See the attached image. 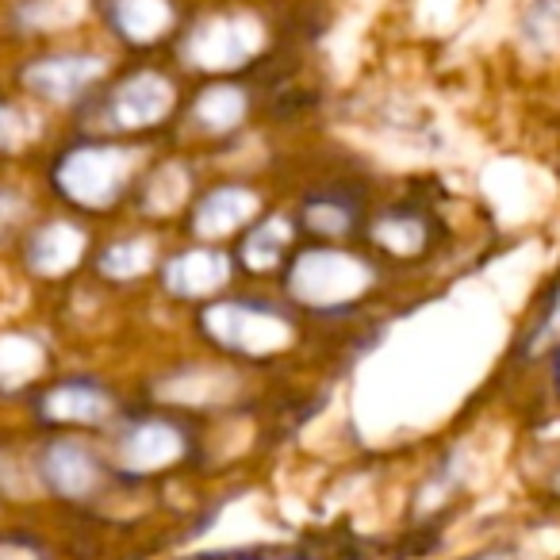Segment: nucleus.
Segmentation results:
<instances>
[{
  "mask_svg": "<svg viewBox=\"0 0 560 560\" xmlns=\"http://www.w3.org/2000/svg\"><path fill=\"white\" fill-rule=\"evenodd\" d=\"M135 173V154L124 147H73L55 165V185L73 203L89 211H104L124 196Z\"/></svg>",
  "mask_w": 560,
  "mask_h": 560,
  "instance_id": "obj_1",
  "label": "nucleus"
},
{
  "mask_svg": "<svg viewBox=\"0 0 560 560\" xmlns=\"http://www.w3.org/2000/svg\"><path fill=\"white\" fill-rule=\"evenodd\" d=\"M369 265L346 249H307L292 269L289 289L307 307H346L369 289Z\"/></svg>",
  "mask_w": 560,
  "mask_h": 560,
  "instance_id": "obj_2",
  "label": "nucleus"
},
{
  "mask_svg": "<svg viewBox=\"0 0 560 560\" xmlns=\"http://www.w3.org/2000/svg\"><path fill=\"white\" fill-rule=\"evenodd\" d=\"M203 330L208 338H215L219 346L234 353H272L284 350L292 342L289 319L272 307L257 304V300H231V304H211L203 312Z\"/></svg>",
  "mask_w": 560,
  "mask_h": 560,
  "instance_id": "obj_3",
  "label": "nucleus"
},
{
  "mask_svg": "<svg viewBox=\"0 0 560 560\" xmlns=\"http://www.w3.org/2000/svg\"><path fill=\"white\" fill-rule=\"evenodd\" d=\"M265 35L254 16H211L192 27L185 39V55L200 70H234L261 50Z\"/></svg>",
  "mask_w": 560,
  "mask_h": 560,
  "instance_id": "obj_4",
  "label": "nucleus"
},
{
  "mask_svg": "<svg viewBox=\"0 0 560 560\" xmlns=\"http://www.w3.org/2000/svg\"><path fill=\"white\" fill-rule=\"evenodd\" d=\"M180 453H185V434H180L173 422H162V419L135 422V427H127L116 442V460L131 476L162 472V468H170Z\"/></svg>",
  "mask_w": 560,
  "mask_h": 560,
  "instance_id": "obj_5",
  "label": "nucleus"
},
{
  "mask_svg": "<svg viewBox=\"0 0 560 560\" xmlns=\"http://www.w3.org/2000/svg\"><path fill=\"white\" fill-rule=\"evenodd\" d=\"M173 108V85L162 73H135L112 93L108 119L119 131H139V127H154L170 116Z\"/></svg>",
  "mask_w": 560,
  "mask_h": 560,
  "instance_id": "obj_6",
  "label": "nucleus"
},
{
  "mask_svg": "<svg viewBox=\"0 0 560 560\" xmlns=\"http://www.w3.org/2000/svg\"><path fill=\"white\" fill-rule=\"evenodd\" d=\"M43 480L62 499H89L101 488L104 472H101V460H96V453L89 450V445L66 438V442L47 445V453H43Z\"/></svg>",
  "mask_w": 560,
  "mask_h": 560,
  "instance_id": "obj_7",
  "label": "nucleus"
},
{
  "mask_svg": "<svg viewBox=\"0 0 560 560\" xmlns=\"http://www.w3.org/2000/svg\"><path fill=\"white\" fill-rule=\"evenodd\" d=\"M101 73H104V58H96V55H55V58H43V62L27 66L24 81L39 96L73 101V96L85 93L93 81H101Z\"/></svg>",
  "mask_w": 560,
  "mask_h": 560,
  "instance_id": "obj_8",
  "label": "nucleus"
},
{
  "mask_svg": "<svg viewBox=\"0 0 560 560\" xmlns=\"http://www.w3.org/2000/svg\"><path fill=\"white\" fill-rule=\"evenodd\" d=\"M226 277H231V265L219 249L196 246L177 254L170 265H165V289L180 300H203L215 289H223Z\"/></svg>",
  "mask_w": 560,
  "mask_h": 560,
  "instance_id": "obj_9",
  "label": "nucleus"
},
{
  "mask_svg": "<svg viewBox=\"0 0 560 560\" xmlns=\"http://www.w3.org/2000/svg\"><path fill=\"white\" fill-rule=\"evenodd\" d=\"M257 211V196L242 185H223V188H211L208 196L200 200L196 208V234L203 238H223V234H234L242 223H249Z\"/></svg>",
  "mask_w": 560,
  "mask_h": 560,
  "instance_id": "obj_10",
  "label": "nucleus"
},
{
  "mask_svg": "<svg viewBox=\"0 0 560 560\" xmlns=\"http://www.w3.org/2000/svg\"><path fill=\"white\" fill-rule=\"evenodd\" d=\"M43 415L55 422H104L112 415V399L96 384L70 381L43 396Z\"/></svg>",
  "mask_w": 560,
  "mask_h": 560,
  "instance_id": "obj_11",
  "label": "nucleus"
},
{
  "mask_svg": "<svg viewBox=\"0 0 560 560\" xmlns=\"http://www.w3.org/2000/svg\"><path fill=\"white\" fill-rule=\"evenodd\" d=\"M81 254H85V234L73 223L43 226L32 238V246H27V261H32L43 277H62V272H70L73 265L81 261Z\"/></svg>",
  "mask_w": 560,
  "mask_h": 560,
  "instance_id": "obj_12",
  "label": "nucleus"
},
{
  "mask_svg": "<svg viewBox=\"0 0 560 560\" xmlns=\"http://www.w3.org/2000/svg\"><path fill=\"white\" fill-rule=\"evenodd\" d=\"M173 4L170 0H112V27L127 43H154L170 32Z\"/></svg>",
  "mask_w": 560,
  "mask_h": 560,
  "instance_id": "obj_13",
  "label": "nucleus"
},
{
  "mask_svg": "<svg viewBox=\"0 0 560 560\" xmlns=\"http://www.w3.org/2000/svg\"><path fill=\"white\" fill-rule=\"evenodd\" d=\"M192 116L203 131L223 135L242 124V116H246V96H242V89H234V85H215L196 101Z\"/></svg>",
  "mask_w": 560,
  "mask_h": 560,
  "instance_id": "obj_14",
  "label": "nucleus"
},
{
  "mask_svg": "<svg viewBox=\"0 0 560 560\" xmlns=\"http://www.w3.org/2000/svg\"><path fill=\"white\" fill-rule=\"evenodd\" d=\"M289 223L284 219H265V223H257L254 231L246 234V242H242V261L249 265L254 272H265L277 265V257L284 254V246H289Z\"/></svg>",
  "mask_w": 560,
  "mask_h": 560,
  "instance_id": "obj_15",
  "label": "nucleus"
},
{
  "mask_svg": "<svg viewBox=\"0 0 560 560\" xmlns=\"http://www.w3.org/2000/svg\"><path fill=\"white\" fill-rule=\"evenodd\" d=\"M39 346L32 338H0V384L16 388V384L32 381L39 373Z\"/></svg>",
  "mask_w": 560,
  "mask_h": 560,
  "instance_id": "obj_16",
  "label": "nucleus"
},
{
  "mask_svg": "<svg viewBox=\"0 0 560 560\" xmlns=\"http://www.w3.org/2000/svg\"><path fill=\"white\" fill-rule=\"evenodd\" d=\"M154 265V242L150 238H127L116 242L108 254L101 257V269L116 280H135Z\"/></svg>",
  "mask_w": 560,
  "mask_h": 560,
  "instance_id": "obj_17",
  "label": "nucleus"
},
{
  "mask_svg": "<svg viewBox=\"0 0 560 560\" xmlns=\"http://www.w3.org/2000/svg\"><path fill=\"white\" fill-rule=\"evenodd\" d=\"M185 192H188V173L180 170V165H165L147 185L142 203H147V211H154V215H170V211L185 200Z\"/></svg>",
  "mask_w": 560,
  "mask_h": 560,
  "instance_id": "obj_18",
  "label": "nucleus"
},
{
  "mask_svg": "<svg viewBox=\"0 0 560 560\" xmlns=\"http://www.w3.org/2000/svg\"><path fill=\"white\" fill-rule=\"evenodd\" d=\"M373 238L381 242L384 249H396V254H415L427 242V226L415 215H384L381 223L373 226Z\"/></svg>",
  "mask_w": 560,
  "mask_h": 560,
  "instance_id": "obj_19",
  "label": "nucleus"
},
{
  "mask_svg": "<svg viewBox=\"0 0 560 560\" xmlns=\"http://www.w3.org/2000/svg\"><path fill=\"white\" fill-rule=\"evenodd\" d=\"M522 35L529 47L549 50L560 39V0H534L526 20H522Z\"/></svg>",
  "mask_w": 560,
  "mask_h": 560,
  "instance_id": "obj_20",
  "label": "nucleus"
},
{
  "mask_svg": "<svg viewBox=\"0 0 560 560\" xmlns=\"http://www.w3.org/2000/svg\"><path fill=\"white\" fill-rule=\"evenodd\" d=\"M304 219L315 234L335 238V234H342L346 226H350V208H346V203H335V200H315V203H307Z\"/></svg>",
  "mask_w": 560,
  "mask_h": 560,
  "instance_id": "obj_21",
  "label": "nucleus"
},
{
  "mask_svg": "<svg viewBox=\"0 0 560 560\" xmlns=\"http://www.w3.org/2000/svg\"><path fill=\"white\" fill-rule=\"evenodd\" d=\"M27 139H32V116L0 101V154H20Z\"/></svg>",
  "mask_w": 560,
  "mask_h": 560,
  "instance_id": "obj_22",
  "label": "nucleus"
},
{
  "mask_svg": "<svg viewBox=\"0 0 560 560\" xmlns=\"http://www.w3.org/2000/svg\"><path fill=\"white\" fill-rule=\"evenodd\" d=\"M20 219H24V200L16 192H9V188H0V238L16 231Z\"/></svg>",
  "mask_w": 560,
  "mask_h": 560,
  "instance_id": "obj_23",
  "label": "nucleus"
},
{
  "mask_svg": "<svg viewBox=\"0 0 560 560\" xmlns=\"http://www.w3.org/2000/svg\"><path fill=\"white\" fill-rule=\"evenodd\" d=\"M0 560H43L32 545H16V541H4L0 545Z\"/></svg>",
  "mask_w": 560,
  "mask_h": 560,
  "instance_id": "obj_24",
  "label": "nucleus"
}]
</instances>
